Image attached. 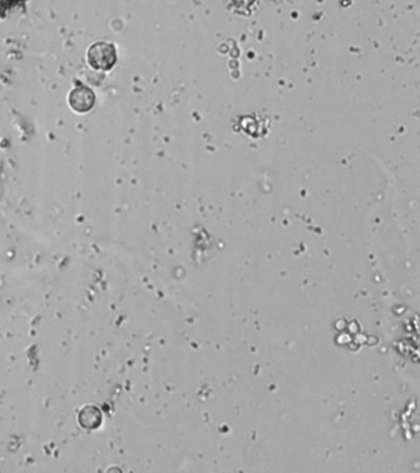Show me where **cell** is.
Returning <instances> with one entry per match:
<instances>
[{
    "instance_id": "cell-1",
    "label": "cell",
    "mask_w": 420,
    "mask_h": 473,
    "mask_svg": "<svg viewBox=\"0 0 420 473\" xmlns=\"http://www.w3.org/2000/svg\"><path fill=\"white\" fill-rule=\"evenodd\" d=\"M86 62L94 71H111L118 62L116 48L109 42H95L86 51Z\"/></svg>"
},
{
    "instance_id": "cell-2",
    "label": "cell",
    "mask_w": 420,
    "mask_h": 473,
    "mask_svg": "<svg viewBox=\"0 0 420 473\" xmlns=\"http://www.w3.org/2000/svg\"><path fill=\"white\" fill-rule=\"evenodd\" d=\"M68 106L77 113H89L95 104V94L84 85H78L68 94Z\"/></svg>"
}]
</instances>
